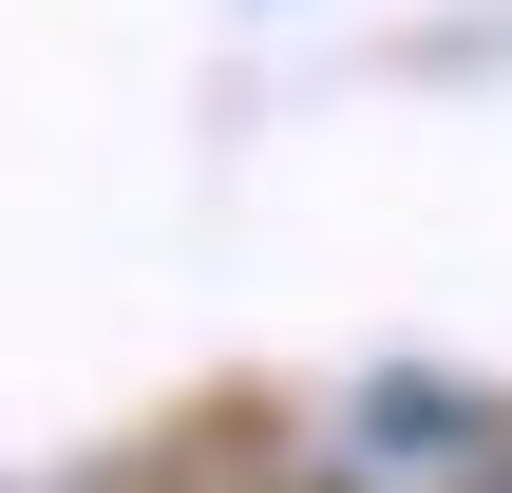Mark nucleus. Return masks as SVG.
I'll list each match as a JSON object with an SVG mask.
<instances>
[{
    "mask_svg": "<svg viewBox=\"0 0 512 493\" xmlns=\"http://www.w3.org/2000/svg\"><path fill=\"white\" fill-rule=\"evenodd\" d=\"M494 493H512V475H494Z\"/></svg>",
    "mask_w": 512,
    "mask_h": 493,
    "instance_id": "obj_1",
    "label": "nucleus"
}]
</instances>
